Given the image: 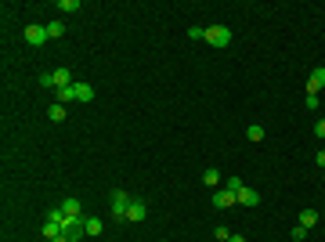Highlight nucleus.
<instances>
[{"instance_id":"f03ea898","label":"nucleus","mask_w":325,"mask_h":242,"mask_svg":"<svg viewBox=\"0 0 325 242\" xmlns=\"http://www.w3.org/2000/svg\"><path fill=\"white\" fill-rule=\"evenodd\" d=\"M130 203H134V195H127L123 188H116V192H112V217H116V221H127Z\"/></svg>"},{"instance_id":"f257e3e1","label":"nucleus","mask_w":325,"mask_h":242,"mask_svg":"<svg viewBox=\"0 0 325 242\" xmlns=\"http://www.w3.org/2000/svg\"><path fill=\"white\" fill-rule=\"evenodd\" d=\"M210 47H228L231 43V29L228 25H206V36H203Z\"/></svg>"},{"instance_id":"aec40b11","label":"nucleus","mask_w":325,"mask_h":242,"mask_svg":"<svg viewBox=\"0 0 325 242\" xmlns=\"http://www.w3.org/2000/svg\"><path fill=\"white\" fill-rule=\"evenodd\" d=\"M224 188H228V192H231V195H235V192H239V188H242V181H239V177H228V181H224Z\"/></svg>"},{"instance_id":"6ab92c4d","label":"nucleus","mask_w":325,"mask_h":242,"mask_svg":"<svg viewBox=\"0 0 325 242\" xmlns=\"http://www.w3.org/2000/svg\"><path fill=\"white\" fill-rule=\"evenodd\" d=\"M213 239H217V242H228V239H231V232L224 228V224H217V228H213Z\"/></svg>"},{"instance_id":"20e7f679","label":"nucleus","mask_w":325,"mask_h":242,"mask_svg":"<svg viewBox=\"0 0 325 242\" xmlns=\"http://www.w3.org/2000/svg\"><path fill=\"white\" fill-rule=\"evenodd\" d=\"M325 87V69H311V76H307V98H318Z\"/></svg>"},{"instance_id":"9b49d317","label":"nucleus","mask_w":325,"mask_h":242,"mask_svg":"<svg viewBox=\"0 0 325 242\" xmlns=\"http://www.w3.org/2000/svg\"><path fill=\"white\" fill-rule=\"evenodd\" d=\"M54 83L58 87H72L76 80H72V69H54Z\"/></svg>"},{"instance_id":"39448f33","label":"nucleus","mask_w":325,"mask_h":242,"mask_svg":"<svg viewBox=\"0 0 325 242\" xmlns=\"http://www.w3.org/2000/svg\"><path fill=\"white\" fill-rule=\"evenodd\" d=\"M235 203H239V206H260V192L250 188V185H242V188L235 192Z\"/></svg>"},{"instance_id":"7ed1b4c3","label":"nucleus","mask_w":325,"mask_h":242,"mask_svg":"<svg viewBox=\"0 0 325 242\" xmlns=\"http://www.w3.org/2000/svg\"><path fill=\"white\" fill-rule=\"evenodd\" d=\"M25 43H33V47H40V43H47L51 36H47V25H25Z\"/></svg>"},{"instance_id":"f8f14e48","label":"nucleus","mask_w":325,"mask_h":242,"mask_svg":"<svg viewBox=\"0 0 325 242\" xmlns=\"http://www.w3.org/2000/svg\"><path fill=\"white\" fill-rule=\"evenodd\" d=\"M54 98H58V105L76 101V87H58V90H54Z\"/></svg>"},{"instance_id":"a211bd4d","label":"nucleus","mask_w":325,"mask_h":242,"mask_svg":"<svg viewBox=\"0 0 325 242\" xmlns=\"http://www.w3.org/2000/svg\"><path fill=\"white\" fill-rule=\"evenodd\" d=\"M80 0H58V11H80Z\"/></svg>"},{"instance_id":"2eb2a0df","label":"nucleus","mask_w":325,"mask_h":242,"mask_svg":"<svg viewBox=\"0 0 325 242\" xmlns=\"http://www.w3.org/2000/svg\"><path fill=\"white\" fill-rule=\"evenodd\" d=\"M246 138H250V141H264V127H260V123L246 127Z\"/></svg>"},{"instance_id":"b1692460","label":"nucleus","mask_w":325,"mask_h":242,"mask_svg":"<svg viewBox=\"0 0 325 242\" xmlns=\"http://www.w3.org/2000/svg\"><path fill=\"white\" fill-rule=\"evenodd\" d=\"M315 163H318V166H322V170H325V148H322V152L315 156Z\"/></svg>"},{"instance_id":"f3484780","label":"nucleus","mask_w":325,"mask_h":242,"mask_svg":"<svg viewBox=\"0 0 325 242\" xmlns=\"http://www.w3.org/2000/svg\"><path fill=\"white\" fill-rule=\"evenodd\" d=\"M40 87H47V90H58V83H54V72H40Z\"/></svg>"},{"instance_id":"1a4fd4ad","label":"nucleus","mask_w":325,"mask_h":242,"mask_svg":"<svg viewBox=\"0 0 325 242\" xmlns=\"http://www.w3.org/2000/svg\"><path fill=\"white\" fill-rule=\"evenodd\" d=\"M203 185H210L213 192L224 185V181H221V170H217V166H210V170H203Z\"/></svg>"},{"instance_id":"393cba45","label":"nucleus","mask_w":325,"mask_h":242,"mask_svg":"<svg viewBox=\"0 0 325 242\" xmlns=\"http://www.w3.org/2000/svg\"><path fill=\"white\" fill-rule=\"evenodd\" d=\"M51 242H72V239H69V235H58V239H51Z\"/></svg>"},{"instance_id":"4be33fe9","label":"nucleus","mask_w":325,"mask_h":242,"mask_svg":"<svg viewBox=\"0 0 325 242\" xmlns=\"http://www.w3.org/2000/svg\"><path fill=\"white\" fill-rule=\"evenodd\" d=\"M293 239H297V242L307 239V228H304V224H297V228H293Z\"/></svg>"},{"instance_id":"a878e982","label":"nucleus","mask_w":325,"mask_h":242,"mask_svg":"<svg viewBox=\"0 0 325 242\" xmlns=\"http://www.w3.org/2000/svg\"><path fill=\"white\" fill-rule=\"evenodd\" d=\"M228 242H246V239H242V235H231V239H228Z\"/></svg>"},{"instance_id":"0eeeda50","label":"nucleus","mask_w":325,"mask_h":242,"mask_svg":"<svg viewBox=\"0 0 325 242\" xmlns=\"http://www.w3.org/2000/svg\"><path fill=\"white\" fill-rule=\"evenodd\" d=\"M145 217H148L145 199H134V203H130V210H127V221H130V224H137V221H145Z\"/></svg>"},{"instance_id":"412c9836","label":"nucleus","mask_w":325,"mask_h":242,"mask_svg":"<svg viewBox=\"0 0 325 242\" xmlns=\"http://www.w3.org/2000/svg\"><path fill=\"white\" fill-rule=\"evenodd\" d=\"M188 36H192V40H203V36H206V29H203V25H192V29H188Z\"/></svg>"},{"instance_id":"dca6fc26","label":"nucleus","mask_w":325,"mask_h":242,"mask_svg":"<svg viewBox=\"0 0 325 242\" xmlns=\"http://www.w3.org/2000/svg\"><path fill=\"white\" fill-rule=\"evenodd\" d=\"M61 33H65V22H47V36L51 40H58Z\"/></svg>"},{"instance_id":"4468645a","label":"nucleus","mask_w":325,"mask_h":242,"mask_svg":"<svg viewBox=\"0 0 325 242\" xmlns=\"http://www.w3.org/2000/svg\"><path fill=\"white\" fill-rule=\"evenodd\" d=\"M47 119H51V123H61V119H65V105H51V109H47Z\"/></svg>"},{"instance_id":"6e6552de","label":"nucleus","mask_w":325,"mask_h":242,"mask_svg":"<svg viewBox=\"0 0 325 242\" xmlns=\"http://www.w3.org/2000/svg\"><path fill=\"white\" fill-rule=\"evenodd\" d=\"M83 232L98 239V235L105 232V221H101V217H83Z\"/></svg>"},{"instance_id":"9d476101","label":"nucleus","mask_w":325,"mask_h":242,"mask_svg":"<svg viewBox=\"0 0 325 242\" xmlns=\"http://www.w3.org/2000/svg\"><path fill=\"white\" fill-rule=\"evenodd\" d=\"M76 87V101H94V87L90 83H72Z\"/></svg>"},{"instance_id":"423d86ee","label":"nucleus","mask_w":325,"mask_h":242,"mask_svg":"<svg viewBox=\"0 0 325 242\" xmlns=\"http://www.w3.org/2000/svg\"><path fill=\"white\" fill-rule=\"evenodd\" d=\"M213 206L217 210H231V206H239V203H235V195H231L228 188H217L213 192Z\"/></svg>"},{"instance_id":"ddd939ff","label":"nucleus","mask_w":325,"mask_h":242,"mask_svg":"<svg viewBox=\"0 0 325 242\" xmlns=\"http://www.w3.org/2000/svg\"><path fill=\"white\" fill-rule=\"evenodd\" d=\"M300 224H304L307 232H311L315 224H318V210H304V214H300Z\"/></svg>"},{"instance_id":"5701e85b","label":"nucleus","mask_w":325,"mask_h":242,"mask_svg":"<svg viewBox=\"0 0 325 242\" xmlns=\"http://www.w3.org/2000/svg\"><path fill=\"white\" fill-rule=\"evenodd\" d=\"M315 134H318V138L325 141V119H318V123H315Z\"/></svg>"}]
</instances>
